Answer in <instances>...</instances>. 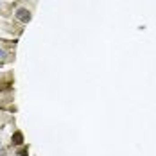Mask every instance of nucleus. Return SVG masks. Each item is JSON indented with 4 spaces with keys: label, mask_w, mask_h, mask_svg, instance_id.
Instances as JSON below:
<instances>
[{
    "label": "nucleus",
    "mask_w": 156,
    "mask_h": 156,
    "mask_svg": "<svg viewBox=\"0 0 156 156\" xmlns=\"http://www.w3.org/2000/svg\"><path fill=\"white\" fill-rule=\"evenodd\" d=\"M15 16L20 20V22H23V23H27V22L31 20V13H29L27 9H23V7H22V9H18Z\"/></svg>",
    "instance_id": "nucleus-1"
},
{
    "label": "nucleus",
    "mask_w": 156,
    "mask_h": 156,
    "mask_svg": "<svg viewBox=\"0 0 156 156\" xmlns=\"http://www.w3.org/2000/svg\"><path fill=\"white\" fill-rule=\"evenodd\" d=\"M22 142H23V135H22L20 131H16L15 135H13V144H15V145H20Z\"/></svg>",
    "instance_id": "nucleus-2"
},
{
    "label": "nucleus",
    "mask_w": 156,
    "mask_h": 156,
    "mask_svg": "<svg viewBox=\"0 0 156 156\" xmlns=\"http://www.w3.org/2000/svg\"><path fill=\"white\" fill-rule=\"evenodd\" d=\"M0 58H4V50L2 48H0Z\"/></svg>",
    "instance_id": "nucleus-3"
}]
</instances>
